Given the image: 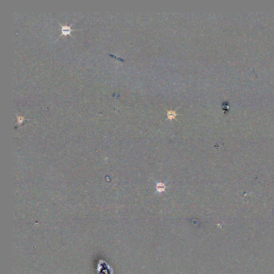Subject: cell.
Returning a JSON list of instances; mask_svg holds the SVG:
<instances>
[{"mask_svg": "<svg viewBox=\"0 0 274 274\" xmlns=\"http://www.w3.org/2000/svg\"><path fill=\"white\" fill-rule=\"evenodd\" d=\"M177 115V114L176 113L175 111L169 110V111H168V112H167L168 119H170V121H172V119H175V117Z\"/></svg>", "mask_w": 274, "mask_h": 274, "instance_id": "3", "label": "cell"}, {"mask_svg": "<svg viewBox=\"0 0 274 274\" xmlns=\"http://www.w3.org/2000/svg\"><path fill=\"white\" fill-rule=\"evenodd\" d=\"M155 183H156V191L155 192V194H156V193L160 194L162 192L165 191V190L166 189V186L165 184H166V183H167V182L164 183H162V182H156Z\"/></svg>", "mask_w": 274, "mask_h": 274, "instance_id": "2", "label": "cell"}, {"mask_svg": "<svg viewBox=\"0 0 274 274\" xmlns=\"http://www.w3.org/2000/svg\"><path fill=\"white\" fill-rule=\"evenodd\" d=\"M73 23H72L70 26H68V25H67V21H66V23H65V24L64 25H62V24L59 23L60 26H61V27L62 34L60 35V36L59 37V38H58L57 39H59L60 37L62 36H65L66 40H67V36H68V35H70V36H71L72 37L74 38V37L73 36H72L71 34V32L72 31H78V30H72V29H71V28L72 25H73Z\"/></svg>", "mask_w": 274, "mask_h": 274, "instance_id": "1", "label": "cell"}]
</instances>
